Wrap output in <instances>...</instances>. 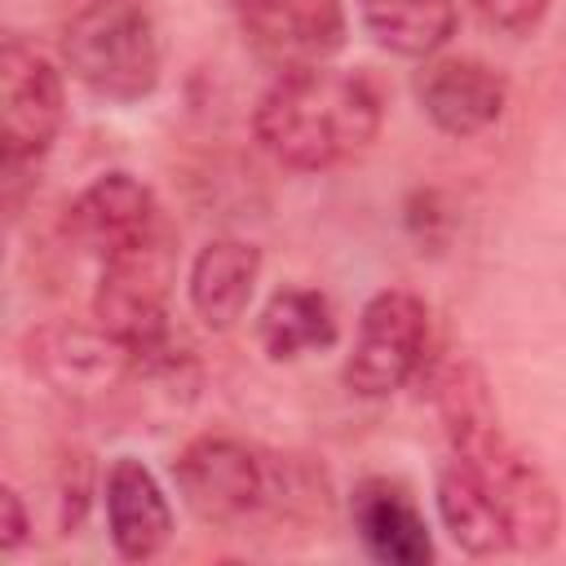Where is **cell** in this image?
Instances as JSON below:
<instances>
[{
    "label": "cell",
    "mask_w": 566,
    "mask_h": 566,
    "mask_svg": "<svg viewBox=\"0 0 566 566\" xmlns=\"http://www.w3.org/2000/svg\"><path fill=\"white\" fill-rule=\"evenodd\" d=\"M433 402H438V420L447 429L451 455H460L491 491V500L509 526V548L513 553H548L562 531L557 491L544 478V469L504 433L482 367L469 358L447 363L438 371Z\"/></svg>",
    "instance_id": "obj_1"
},
{
    "label": "cell",
    "mask_w": 566,
    "mask_h": 566,
    "mask_svg": "<svg viewBox=\"0 0 566 566\" xmlns=\"http://www.w3.org/2000/svg\"><path fill=\"white\" fill-rule=\"evenodd\" d=\"M429 305L407 287H380L358 314V336L345 358V389L358 398H389L424 371Z\"/></svg>",
    "instance_id": "obj_8"
},
{
    "label": "cell",
    "mask_w": 566,
    "mask_h": 566,
    "mask_svg": "<svg viewBox=\"0 0 566 566\" xmlns=\"http://www.w3.org/2000/svg\"><path fill=\"white\" fill-rule=\"evenodd\" d=\"M553 0H473L478 18L500 35H531L548 18Z\"/></svg>",
    "instance_id": "obj_18"
},
{
    "label": "cell",
    "mask_w": 566,
    "mask_h": 566,
    "mask_svg": "<svg viewBox=\"0 0 566 566\" xmlns=\"http://www.w3.org/2000/svg\"><path fill=\"white\" fill-rule=\"evenodd\" d=\"M66 119L62 71L22 35L0 44V172L31 177Z\"/></svg>",
    "instance_id": "obj_7"
},
{
    "label": "cell",
    "mask_w": 566,
    "mask_h": 566,
    "mask_svg": "<svg viewBox=\"0 0 566 566\" xmlns=\"http://www.w3.org/2000/svg\"><path fill=\"white\" fill-rule=\"evenodd\" d=\"M159 221L164 208L155 203V190L124 168L93 177L66 208V234L97 256H111Z\"/></svg>",
    "instance_id": "obj_13"
},
{
    "label": "cell",
    "mask_w": 566,
    "mask_h": 566,
    "mask_svg": "<svg viewBox=\"0 0 566 566\" xmlns=\"http://www.w3.org/2000/svg\"><path fill=\"white\" fill-rule=\"evenodd\" d=\"M234 13L252 53L274 71L332 62L345 44V0H234Z\"/></svg>",
    "instance_id": "obj_10"
},
{
    "label": "cell",
    "mask_w": 566,
    "mask_h": 566,
    "mask_svg": "<svg viewBox=\"0 0 566 566\" xmlns=\"http://www.w3.org/2000/svg\"><path fill=\"white\" fill-rule=\"evenodd\" d=\"M177 279V230L168 217L137 234L133 243L102 256V274L93 287V323L124 340L133 354L172 340L168 301Z\"/></svg>",
    "instance_id": "obj_5"
},
{
    "label": "cell",
    "mask_w": 566,
    "mask_h": 566,
    "mask_svg": "<svg viewBox=\"0 0 566 566\" xmlns=\"http://www.w3.org/2000/svg\"><path fill=\"white\" fill-rule=\"evenodd\" d=\"M22 358L31 376L75 407H111L133 398V349L97 323H40L27 332Z\"/></svg>",
    "instance_id": "obj_6"
},
{
    "label": "cell",
    "mask_w": 566,
    "mask_h": 566,
    "mask_svg": "<svg viewBox=\"0 0 566 566\" xmlns=\"http://www.w3.org/2000/svg\"><path fill=\"white\" fill-rule=\"evenodd\" d=\"M363 31L394 57H433L455 35V0H358Z\"/></svg>",
    "instance_id": "obj_17"
},
{
    "label": "cell",
    "mask_w": 566,
    "mask_h": 566,
    "mask_svg": "<svg viewBox=\"0 0 566 566\" xmlns=\"http://www.w3.org/2000/svg\"><path fill=\"white\" fill-rule=\"evenodd\" d=\"M256 283H261V248L239 234H217L190 261L186 301L208 332H230L248 314Z\"/></svg>",
    "instance_id": "obj_14"
},
{
    "label": "cell",
    "mask_w": 566,
    "mask_h": 566,
    "mask_svg": "<svg viewBox=\"0 0 566 566\" xmlns=\"http://www.w3.org/2000/svg\"><path fill=\"white\" fill-rule=\"evenodd\" d=\"M66 71L102 102H142L159 84V31L146 0H84L62 31Z\"/></svg>",
    "instance_id": "obj_4"
},
{
    "label": "cell",
    "mask_w": 566,
    "mask_h": 566,
    "mask_svg": "<svg viewBox=\"0 0 566 566\" xmlns=\"http://www.w3.org/2000/svg\"><path fill=\"white\" fill-rule=\"evenodd\" d=\"M349 526L363 544V553L380 566H429L433 562V535L411 500V491L394 478H363L349 491Z\"/></svg>",
    "instance_id": "obj_12"
},
{
    "label": "cell",
    "mask_w": 566,
    "mask_h": 566,
    "mask_svg": "<svg viewBox=\"0 0 566 566\" xmlns=\"http://www.w3.org/2000/svg\"><path fill=\"white\" fill-rule=\"evenodd\" d=\"M97 495H102L106 535H111L115 557L150 562V557H159L168 548V539H172V504H168L164 482L137 455H115Z\"/></svg>",
    "instance_id": "obj_11"
},
{
    "label": "cell",
    "mask_w": 566,
    "mask_h": 566,
    "mask_svg": "<svg viewBox=\"0 0 566 566\" xmlns=\"http://www.w3.org/2000/svg\"><path fill=\"white\" fill-rule=\"evenodd\" d=\"M0 509H4V522H0V548H4V553H18V548L27 544V535H31L27 504H22V495H18L13 486H4V491H0Z\"/></svg>",
    "instance_id": "obj_20"
},
{
    "label": "cell",
    "mask_w": 566,
    "mask_h": 566,
    "mask_svg": "<svg viewBox=\"0 0 566 566\" xmlns=\"http://www.w3.org/2000/svg\"><path fill=\"white\" fill-rule=\"evenodd\" d=\"M411 93L420 115L447 133V137H478L504 119L509 106V80L469 53H433L416 66Z\"/></svg>",
    "instance_id": "obj_9"
},
{
    "label": "cell",
    "mask_w": 566,
    "mask_h": 566,
    "mask_svg": "<svg viewBox=\"0 0 566 566\" xmlns=\"http://www.w3.org/2000/svg\"><path fill=\"white\" fill-rule=\"evenodd\" d=\"M451 226L438 190H416L407 199V230L420 239V243H442V230Z\"/></svg>",
    "instance_id": "obj_19"
},
{
    "label": "cell",
    "mask_w": 566,
    "mask_h": 566,
    "mask_svg": "<svg viewBox=\"0 0 566 566\" xmlns=\"http://www.w3.org/2000/svg\"><path fill=\"white\" fill-rule=\"evenodd\" d=\"M385 119L371 75L314 62L279 71L252 111V137L292 172H323L363 155Z\"/></svg>",
    "instance_id": "obj_2"
},
{
    "label": "cell",
    "mask_w": 566,
    "mask_h": 566,
    "mask_svg": "<svg viewBox=\"0 0 566 566\" xmlns=\"http://www.w3.org/2000/svg\"><path fill=\"white\" fill-rule=\"evenodd\" d=\"M340 336L336 310L318 287H279L256 314V345L270 363H296L332 349Z\"/></svg>",
    "instance_id": "obj_16"
},
{
    "label": "cell",
    "mask_w": 566,
    "mask_h": 566,
    "mask_svg": "<svg viewBox=\"0 0 566 566\" xmlns=\"http://www.w3.org/2000/svg\"><path fill=\"white\" fill-rule=\"evenodd\" d=\"M172 482L186 509L212 526L310 522L327 504V482L296 455L261 451L234 433H199L172 460Z\"/></svg>",
    "instance_id": "obj_3"
},
{
    "label": "cell",
    "mask_w": 566,
    "mask_h": 566,
    "mask_svg": "<svg viewBox=\"0 0 566 566\" xmlns=\"http://www.w3.org/2000/svg\"><path fill=\"white\" fill-rule=\"evenodd\" d=\"M433 504H438V522L451 535V544L469 557H500L513 553L509 548V526L491 500V491L482 486V478L460 460L447 455L438 478H433Z\"/></svg>",
    "instance_id": "obj_15"
}]
</instances>
